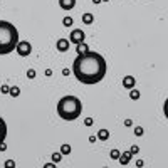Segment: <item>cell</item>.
Masks as SVG:
<instances>
[{"instance_id": "2", "label": "cell", "mask_w": 168, "mask_h": 168, "mask_svg": "<svg viewBox=\"0 0 168 168\" xmlns=\"http://www.w3.org/2000/svg\"><path fill=\"white\" fill-rule=\"evenodd\" d=\"M17 44H19L17 27L7 20H0V56H5L15 50Z\"/></svg>"}, {"instance_id": "21", "label": "cell", "mask_w": 168, "mask_h": 168, "mask_svg": "<svg viewBox=\"0 0 168 168\" xmlns=\"http://www.w3.org/2000/svg\"><path fill=\"white\" fill-rule=\"evenodd\" d=\"M143 133H145L143 126H136L135 128V136H143Z\"/></svg>"}, {"instance_id": "32", "label": "cell", "mask_w": 168, "mask_h": 168, "mask_svg": "<svg viewBox=\"0 0 168 168\" xmlns=\"http://www.w3.org/2000/svg\"><path fill=\"white\" fill-rule=\"evenodd\" d=\"M5 150H7V145H5V141H3V143L0 145V151H5Z\"/></svg>"}, {"instance_id": "1", "label": "cell", "mask_w": 168, "mask_h": 168, "mask_svg": "<svg viewBox=\"0 0 168 168\" xmlns=\"http://www.w3.org/2000/svg\"><path fill=\"white\" fill-rule=\"evenodd\" d=\"M106 71H108L106 59L94 50L79 54L72 62V72L76 79L88 86L98 84L99 81H103L106 76Z\"/></svg>"}, {"instance_id": "18", "label": "cell", "mask_w": 168, "mask_h": 168, "mask_svg": "<svg viewBox=\"0 0 168 168\" xmlns=\"http://www.w3.org/2000/svg\"><path fill=\"white\" fill-rule=\"evenodd\" d=\"M61 153H62V155H69V153H71V145L64 143V145L61 146Z\"/></svg>"}, {"instance_id": "17", "label": "cell", "mask_w": 168, "mask_h": 168, "mask_svg": "<svg viewBox=\"0 0 168 168\" xmlns=\"http://www.w3.org/2000/svg\"><path fill=\"white\" fill-rule=\"evenodd\" d=\"M62 24H64V27H71V25L74 24V19H72V17H69V15H66V17L62 19Z\"/></svg>"}, {"instance_id": "7", "label": "cell", "mask_w": 168, "mask_h": 168, "mask_svg": "<svg viewBox=\"0 0 168 168\" xmlns=\"http://www.w3.org/2000/svg\"><path fill=\"white\" fill-rule=\"evenodd\" d=\"M5 138H7V123L0 116V145L5 141Z\"/></svg>"}, {"instance_id": "4", "label": "cell", "mask_w": 168, "mask_h": 168, "mask_svg": "<svg viewBox=\"0 0 168 168\" xmlns=\"http://www.w3.org/2000/svg\"><path fill=\"white\" fill-rule=\"evenodd\" d=\"M30 52H32L30 42H27V40H19V44H17V54H19L20 57H27Z\"/></svg>"}, {"instance_id": "35", "label": "cell", "mask_w": 168, "mask_h": 168, "mask_svg": "<svg viewBox=\"0 0 168 168\" xmlns=\"http://www.w3.org/2000/svg\"><path fill=\"white\" fill-rule=\"evenodd\" d=\"M101 2H109V0H101Z\"/></svg>"}, {"instance_id": "31", "label": "cell", "mask_w": 168, "mask_h": 168, "mask_svg": "<svg viewBox=\"0 0 168 168\" xmlns=\"http://www.w3.org/2000/svg\"><path fill=\"white\" fill-rule=\"evenodd\" d=\"M44 74H46L47 78H49V76H52V69H46V71H44Z\"/></svg>"}, {"instance_id": "14", "label": "cell", "mask_w": 168, "mask_h": 168, "mask_svg": "<svg viewBox=\"0 0 168 168\" xmlns=\"http://www.w3.org/2000/svg\"><path fill=\"white\" fill-rule=\"evenodd\" d=\"M9 94L12 96V98H17V96L20 94V88L19 86H10V93Z\"/></svg>"}, {"instance_id": "8", "label": "cell", "mask_w": 168, "mask_h": 168, "mask_svg": "<svg viewBox=\"0 0 168 168\" xmlns=\"http://www.w3.org/2000/svg\"><path fill=\"white\" fill-rule=\"evenodd\" d=\"M59 7L62 10H72L76 7V0H59Z\"/></svg>"}, {"instance_id": "12", "label": "cell", "mask_w": 168, "mask_h": 168, "mask_svg": "<svg viewBox=\"0 0 168 168\" xmlns=\"http://www.w3.org/2000/svg\"><path fill=\"white\" fill-rule=\"evenodd\" d=\"M108 138H109V131H108V129L103 128V129H99V131H98V139H101V141H106Z\"/></svg>"}, {"instance_id": "33", "label": "cell", "mask_w": 168, "mask_h": 168, "mask_svg": "<svg viewBox=\"0 0 168 168\" xmlns=\"http://www.w3.org/2000/svg\"><path fill=\"white\" fill-rule=\"evenodd\" d=\"M143 165H145V161H143V160H138V161H136V167H143Z\"/></svg>"}, {"instance_id": "16", "label": "cell", "mask_w": 168, "mask_h": 168, "mask_svg": "<svg viewBox=\"0 0 168 168\" xmlns=\"http://www.w3.org/2000/svg\"><path fill=\"white\" fill-rule=\"evenodd\" d=\"M50 158H52V161H54V163L57 165L61 160H62V153H61V151H59V153L56 151V153H52V155H50Z\"/></svg>"}, {"instance_id": "10", "label": "cell", "mask_w": 168, "mask_h": 168, "mask_svg": "<svg viewBox=\"0 0 168 168\" xmlns=\"http://www.w3.org/2000/svg\"><path fill=\"white\" fill-rule=\"evenodd\" d=\"M133 155L129 153V151H124V153H121L119 155V158H118V161H119V165H123V167H126L129 163V158H131Z\"/></svg>"}, {"instance_id": "26", "label": "cell", "mask_w": 168, "mask_h": 168, "mask_svg": "<svg viewBox=\"0 0 168 168\" xmlns=\"http://www.w3.org/2000/svg\"><path fill=\"white\" fill-rule=\"evenodd\" d=\"M84 124H86V126H93V124H94V119L93 118H86L84 119Z\"/></svg>"}, {"instance_id": "23", "label": "cell", "mask_w": 168, "mask_h": 168, "mask_svg": "<svg viewBox=\"0 0 168 168\" xmlns=\"http://www.w3.org/2000/svg\"><path fill=\"white\" fill-rule=\"evenodd\" d=\"M35 76H37V72H35V69H29V71H27V78H29V79H34Z\"/></svg>"}, {"instance_id": "13", "label": "cell", "mask_w": 168, "mask_h": 168, "mask_svg": "<svg viewBox=\"0 0 168 168\" xmlns=\"http://www.w3.org/2000/svg\"><path fill=\"white\" fill-rule=\"evenodd\" d=\"M89 47H88V44L86 42H81V44H78V47H76V52L78 54H84V52H88Z\"/></svg>"}, {"instance_id": "22", "label": "cell", "mask_w": 168, "mask_h": 168, "mask_svg": "<svg viewBox=\"0 0 168 168\" xmlns=\"http://www.w3.org/2000/svg\"><path fill=\"white\" fill-rule=\"evenodd\" d=\"M3 167H5V168H15L17 165H15V161H14V160H7V161L3 163Z\"/></svg>"}, {"instance_id": "11", "label": "cell", "mask_w": 168, "mask_h": 168, "mask_svg": "<svg viewBox=\"0 0 168 168\" xmlns=\"http://www.w3.org/2000/svg\"><path fill=\"white\" fill-rule=\"evenodd\" d=\"M82 22H84V24H86V25H91V24H93V22H94V15H93V14H82Z\"/></svg>"}, {"instance_id": "9", "label": "cell", "mask_w": 168, "mask_h": 168, "mask_svg": "<svg viewBox=\"0 0 168 168\" xmlns=\"http://www.w3.org/2000/svg\"><path fill=\"white\" fill-rule=\"evenodd\" d=\"M135 84H136V79L133 76H124L123 78V86H124V89H133Z\"/></svg>"}, {"instance_id": "29", "label": "cell", "mask_w": 168, "mask_h": 168, "mask_svg": "<svg viewBox=\"0 0 168 168\" xmlns=\"http://www.w3.org/2000/svg\"><path fill=\"white\" fill-rule=\"evenodd\" d=\"M96 139H98V136H96V135H91V136H89V143H94Z\"/></svg>"}, {"instance_id": "30", "label": "cell", "mask_w": 168, "mask_h": 168, "mask_svg": "<svg viewBox=\"0 0 168 168\" xmlns=\"http://www.w3.org/2000/svg\"><path fill=\"white\" fill-rule=\"evenodd\" d=\"M56 167V163H54V161H52V163H46V165H44V168H54Z\"/></svg>"}, {"instance_id": "34", "label": "cell", "mask_w": 168, "mask_h": 168, "mask_svg": "<svg viewBox=\"0 0 168 168\" xmlns=\"http://www.w3.org/2000/svg\"><path fill=\"white\" fill-rule=\"evenodd\" d=\"M93 3H96V5H98V3H101V0H93Z\"/></svg>"}, {"instance_id": "27", "label": "cell", "mask_w": 168, "mask_h": 168, "mask_svg": "<svg viewBox=\"0 0 168 168\" xmlns=\"http://www.w3.org/2000/svg\"><path fill=\"white\" fill-rule=\"evenodd\" d=\"M69 74H71L69 67H64V69H62V76H69Z\"/></svg>"}, {"instance_id": "24", "label": "cell", "mask_w": 168, "mask_h": 168, "mask_svg": "<svg viewBox=\"0 0 168 168\" xmlns=\"http://www.w3.org/2000/svg\"><path fill=\"white\" fill-rule=\"evenodd\" d=\"M163 113H165V118L168 119V98L165 99V104H163Z\"/></svg>"}, {"instance_id": "15", "label": "cell", "mask_w": 168, "mask_h": 168, "mask_svg": "<svg viewBox=\"0 0 168 168\" xmlns=\"http://www.w3.org/2000/svg\"><path fill=\"white\" fill-rule=\"evenodd\" d=\"M139 96H141V94H139V91L138 89H129V98L133 99V101H136V99H139Z\"/></svg>"}, {"instance_id": "5", "label": "cell", "mask_w": 168, "mask_h": 168, "mask_svg": "<svg viewBox=\"0 0 168 168\" xmlns=\"http://www.w3.org/2000/svg\"><path fill=\"white\" fill-rule=\"evenodd\" d=\"M84 39H86V34H84V30L81 29H72L71 30V35H69V42H72V44H81V42H84Z\"/></svg>"}, {"instance_id": "28", "label": "cell", "mask_w": 168, "mask_h": 168, "mask_svg": "<svg viewBox=\"0 0 168 168\" xmlns=\"http://www.w3.org/2000/svg\"><path fill=\"white\" fill-rule=\"evenodd\" d=\"M124 126H133V121H131V119H124Z\"/></svg>"}, {"instance_id": "20", "label": "cell", "mask_w": 168, "mask_h": 168, "mask_svg": "<svg viewBox=\"0 0 168 168\" xmlns=\"http://www.w3.org/2000/svg\"><path fill=\"white\" fill-rule=\"evenodd\" d=\"M0 93H2V94H9L10 93V86L9 84H2V86H0Z\"/></svg>"}, {"instance_id": "6", "label": "cell", "mask_w": 168, "mask_h": 168, "mask_svg": "<svg viewBox=\"0 0 168 168\" xmlns=\"http://www.w3.org/2000/svg\"><path fill=\"white\" fill-rule=\"evenodd\" d=\"M69 46H71L69 39H59L56 42V47H57L59 52H67V50H69Z\"/></svg>"}, {"instance_id": "25", "label": "cell", "mask_w": 168, "mask_h": 168, "mask_svg": "<svg viewBox=\"0 0 168 168\" xmlns=\"http://www.w3.org/2000/svg\"><path fill=\"white\" fill-rule=\"evenodd\" d=\"M138 151H139V146H136V145H133V146H131V150H129V153H131V155H136Z\"/></svg>"}, {"instance_id": "3", "label": "cell", "mask_w": 168, "mask_h": 168, "mask_svg": "<svg viewBox=\"0 0 168 168\" xmlns=\"http://www.w3.org/2000/svg\"><path fill=\"white\" fill-rule=\"evenodd\" d=\"M82 113V103L76 96H62L57 101V114L64 121H74Z\"/></svg>"}, {"instance_id": "19", "label": "cell", "mask_w": 168, "mask_h": 168, "mask_svg": "<svg viewBox=\"0 0 168 168\" xmlns=\"http://www.w3.org/2000/svg\"><path fill=\"white\" fill-rule=\"evenodd\" d=\"M119 155H121V151L119 150H111V153H109V156H111V160H118L119 158Z\"/></svg>"}]
</instances>
